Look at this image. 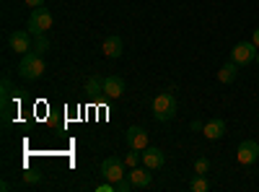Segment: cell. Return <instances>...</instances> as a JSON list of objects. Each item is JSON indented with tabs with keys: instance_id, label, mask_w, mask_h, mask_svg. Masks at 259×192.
I'll return each instance as SVG.
<instances>
[{
	"instance_id": "cell-1",
	"label": "cell",
	"mask_w": 259,
	"mask_h": 192,
	"mask_svg": "<svg viewBox=\"0 0 259 192\" xmlns=\"http://www.w3.org/2000/svg\"><path fill=\"white\" fill-rule=\"evenodd\" d=\"M18 78L21 81H36L45 75L47 70V62H45V55H36V52H26L18 62Z\"/></svg>"
},
{
	"instance_id": "cell-2",
	"label": "cell",
	"mask_w": 259,
	"mask_h": 192,
	"mask_svg": "<svg viewBox=\"0 0 259 192\" xmlns=\"http://www.w3.org/2000/svg\"><path fill=\"white\" fill-rule=\"evenodd\" d=\"M179 112V101H177V94L174 91H161L156 99H153V117L158 122H168L174 120Z\"/></svg>"
},
{
	"instance_id": "cell-3",
	"label": "cell",
	"mask_w": 259,
	"mask_h": 192,
	"mask_svg": "<svg viewBox=\"0 0 259 192\" xmlns=\"http://www.w3.org/2000/svg\"><path fill=\"white\" fill-rule=\"evenodd\" d=\"M52 24H55V16H52L45 6H41V8H34V11H31L26 29H29L34 36H41V34H47V31L52 29Z\"/></svg>"
},
{
	"instance_id": "cell-4",
	"label": "cell",
	"mask_w": 259,
	"mask_h": 192,
	"mask_svg": "<svg viewBox=\"0 0 259 192\" xmlns=\"http://www.w3.org/2000/svg\"><path fill=\"white\" fill-rule=\"evenodd\" d=\"M124 169H127V166H124V161H119L117 156H109V159H104V161H101V177L117 187V184L127 177Z\"/></svg>"
},
{
	"instance_id": "cell-5",
	"label": "cell",
	"mask_w": 259,
	"mask_h": 192,
	"mask_svg": "<svg viewBox=\"0 0 259 192\" xmlns=\"http://www.w3.org/2000/svg\"><path fill=\"white\" fill-rule=\"evenodd\" d=\"M34 34L29 31V29H16L11 36H8V47L16 52V55H26V52H31L34 50V39H31Z\"/></svg>"
},
{
	"instance_id": "cell-6",
	"label": "cell",
	"mask_w": 259,
	"mask_h": 192,
	"mask_svg": "<svg viewBox=\"0 0 259 192\" xmlns=\"http://www.w3.org/2000/svg\"><path fill=\"white\" fill-rule=\"evenodd\" d=\"M124 143H127V148H133V151H145L150 145V135H148L145 127L133 125V127H127V133H124Z\"/></svg>"
},
{
	"instance_id": "cell-7",
	"label": "cell",
	"mask_w": 259,
	"mask_h": 192,
	"mask_svg": "<svg viewBox=\"0 0 259 192\" xmlns=\"http://www.w3.org/2000/svg\"><path fill=\"white\" fill-rule=\"evenodd\" d=\"M256 45L254 42H239L233 50H231V60L233 62H239V65H249V62L256 60Z\"/></svg>"
},
{
	"instance_id": "cell-8",
	"label": "cell",
	"mask_w": 259,
	"mask_h": 192,
	"mask_svg": "<svg viewBox=\"0 0 259 192\" xmlns=\"http://www.w3.org/2000/svg\"><path fill=\"white\" fill-rule=\"evenodd\" d=\"M256 159H259V143L256 140H244L239 145V151H236V161H239L241 166H251V164H256Z\"/></svg>"
},
{
	"instance_id": "cell-9",
	"label": "cell",
	"mask_w": 259,
	"mask_h": 192,
	"mask_svg": "<svg viewBox=\"0 0 259 192\" xmlns=\"http://www.w3.org/2000/svg\"><path fill=\"white\" fill-rule=\"evenodd\" d=\"M140 164H143V166H148L150 172H156V169H161V166L166 164V156H163L161 148L148 145L145 151H140Z\"/></svg>"
},
{
	"instance_id": "cell-10",
	"label": "cell",
	"mask_w": 259,
	"mask_h": 192,
	"mask_svg": "<svg viewBox=\"0 0 259 192\" xmlns=\"http://www.w3.org/2000/svg\"><path fill=\"white\" fill-rule=\"evenodd\" d=\"M127 179L133 182L135 189H145L153 184V172H150L148 166H135V169H130L127 172Z\"/></svg>"
},
{
	"instance_id": "cell-11",
	"label": "cell",
	"mask_w": 259,
	"mask_h": 192,
	"mask_svg": "<svg viewBox=\"0 0 259 192\" xmlns=\"http://www.w3.org/2000/svg\"><path fill=\"white\" fill-rule=\"evenodd\" d=\"M101 91H104L106 99H112V101L122 99V94H124V78H119V75H106Z\"/></svg>"
},
{
	"instance_id": "cell-12",
	"label": "cell",
	"mask_w": 259,
	"mask_h": 192,
	"mask_svg": "<svg viewBox=\"0 0 259 192\" xmlns=\"http://www.w3.org/2000/svg\"><path fill=\"white\" fill-rule=\"evenodd\" d=\"M101 52L109 57V60H117V57H122V52H124V45H122V39L114 34V36H106L104 39V45H101Z\"/></svg>"
},
{
	"instance_id": "cell-13",
	"label": "cell",
	"mask_w": 259,
	"mask_h": 192,
	"mask_svg": "<svg viewBox=\"0 0 259 192\" xmlns=\"http://www.w3.org/2000/svg\"><path fill=\"white\" fill-rule=\"evenodd\" d=\"M202 135H205L207 140H221V138L226 135V122H223L221 117H215V120L205 122V127H202Z\"/></svg>"
},
{
	"instance_id": "cell-14",
	"label": "cell",
	"mask_w": 259,
	"mask_h": 192,
	"mask_svg": "<svg viewBox=\"0 0 259 192\" xmlns=\"http://www.w3.org/2000/svg\"><path fill=\"white\" fill-rule=\"evenodd\" d=\"M239 68H241L239 62L228 60L226 65L218 70V81H221V83H233V81H236V75H239Z\"/></svg>"
},
{
	"instance_id": "cell-15",
	"label": "cell",
	"mask_w": 259,
	"mask_h": 192,
	"mask_svg": "<svg viewBox=\"0 0 259 192\" xmlns=\"http://www.w3.org/2000/svg\"><path fill=\"white\" fill-rule=\"evenodd\" d=\"M189 189H192V192H207V189H210V182L205 179V174H197V177L189 182Z\"/></svg>"
},
{
	"instance_id": "cell-16",
	"label": "cell",
	"mask_w": 259,
	"mask_h": 192,
	"mask_svg": "<svg viewBox=\"0 0 259 192\" xmlns=\"http://www.w3.org/2000/svg\"><path fill=\"white\" fill-rule=\"evenodd\" d=\"M85 91H89V94H99L101 89H104V78H89V81H85V86H83Z\"/></svg>"
},
{
	"instance_id": "cell-17",
	"label": "cell",
	"mask_w": 259,
	"mask_h": 192,
	"mask_svg": "<svg viewBox=\"0 0 259 192\" xmlns=\"http://www.w3.org/2000/svg\"><path fill=\"white\" fill-rule=\"evenodd\" d=\"M47 50H50V39H47V34L36 36V42H34V50H31V52H36V55H45Z\"/></svg>"
},
{
	"instance_id": "cell-18",
	"label": "cell",
	"mask_w": 259,
	"mask_h": 192,
	"mask_svg": "<svg viewBox=\"0 0 259 192\" xmlns=\"http://www.w3.org/2000/svg\"><path fill=\"white\" fill-rule=\"evenodd\" d=\"M122 161H124V166H127V169H135V166H140V151H133V148H130V153H127Z\"/></svg>"
},
{
	"instance_id": "cell-19",
	"label": "cell",
	"mask_w": 259,
	"mask_h": 192,
	"mask_svg": "<svg viewBox=\"0 0 259 192\" xmlns=\"http://www.w3.org/2000/svg\"><path fill=\"white\" fill-rule=\"evenodd\" d=\"M210 172V161L205 156H200L197 161H194V174H207Z\"/></svg>"
},
{
	"instance_id": "cell-20",
	"label": "cell",
	"mask_w": 259,
	"mask_h": 192,
	"mask_svg": "<svg viewBox=\"0 0 259 192\" xmlns=\"http://www.w3.org/2000/svg\"><path fill=\"white\" fill-rule=\"evenodd\" d=\"M96 192H117V187H114L112 182H101V184L96 187Z\"/></svg>"
},
{
	"instance_id": "cell-21",
	"label": "cell",
	"mask_w": 259,
	"mask_h": 192,
	"mask_svg": "<svg viewBox=\"0 0 259 192\" xmlns=\"http://www.w3.org/2000/svg\"><path fill=\"white\" fill-rule=\"evenodd\" d=\"M24 3H26V8H41V6H45V0H24Z\"/></svg>"
},
{
	"instance_id": "cell-22",
	"label": "cell",
	"mask_w": 259,
	"mask_h": 192,
	"mask_svg": "<svg viewBox=\"0 0 259 192\" xmlns=\"http://www.w3.org/2000/svg\"><path fill=\"white\" fill-rule=\"evenodd\" d=\"M24 179H26V182H39V174H34V172H26V174H24Z\"/></svg>"
},
{
	"instance_id": "cell-23",
	"label": "cell",
	"mask_w": 259,
	"mask_h": 192,
	"mask_svg": "<svg viewBox=\"0 0 259 192\" xmlns=\"http://www.w3.org/2000/svg\"><path fill=\"white\" fill-rule=\"evenodd\" d=\"M251 42L256 45V50H259V29H254V34H251Z\"/></svg>"
},
{
	"instance_id": "cell-24",
	"label": "cell",
	"mask_w": 259,
	"mask_h": 192,
	"mask_svg": "<svg viewBox=\"0 0 259 192\" xmlns=\"http://www.w3.org/2000/svg\"><path fill=\"white\" fill-rule=\"evenodd\" d=\"M256 65H259V52H256Z\"/></svg>"
}]
</instances>
